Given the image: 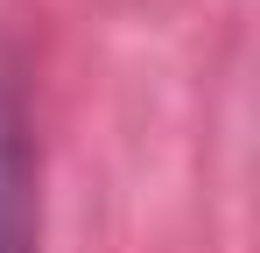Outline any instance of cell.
<instances>
[{
  "label": "cell",
  "instance_id": "obj_1",
  "mask_svg": "<svg viewBox=\"0 0 260 253\" xmlns=\"http://www.w3.org/2000/svg\"><path fill=\"white\" fill-rule=\"evenodd\" d=\"M0 253H28V155L7 106H0Z\"/></svg>",
  "mask_w": 260,
  "mask_h": 253
}]
</instances>
